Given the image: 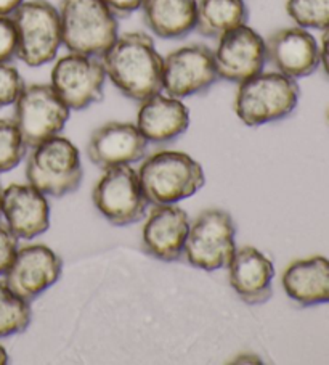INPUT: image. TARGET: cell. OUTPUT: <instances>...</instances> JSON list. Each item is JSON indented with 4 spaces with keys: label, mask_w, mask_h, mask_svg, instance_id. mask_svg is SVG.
Instances as JSON below:
<instances>
[{
    "label": "cell",
    "mask_w": 329,
    "mask_h": 365,
    "mask_svg": "<svg viewBox=\"0 0 329 365\" xmlns=\"http://www.w3.org/2000/svg\"><path fill=\"white\" fill-rule=\"evenodd\" d=\"M101 61L106 78L130 100L143 102L162 91L164 58L148 34L135 31L118 36Z\"/></svg>",
    "instance_id": "6da1fadb"
},
{
    "label": "cell",
    "mask_w": 329,
    "mask_h": 365,
    "mask_svg": "<svg viewBox=\"0 0 329 365\" xmlns=\"http://www.w3.org/2000/svg\"><path fill=\"white\" fill-rule=\"evenodd\" d=\"M299 98L296 79L278 71H261L239 83L233 108L243 124L258 128L288 118L299 105Z\"/></svg>",
    "instance_id": "7a4b0ae2"
},
{
    "label": "cell",
    "mask_w": 329,
    "mask_h": 365,
    "mask_svg": "<svg viewBox=\"0 0 329 365\" xmlns=\"http://www.w3.org/2000/svg\"><path fill=\"white\" fill-rule=\"evenodd\" d=\"M138 179L148 203L177 205L198 193L206 184L204 169L182 152H157L145 160Z\"/></svg>",
    "instance_id": "3957f363"
},
{
    "label": "cell",
    "mask_w": 329,
    "mask_h": 365,
    "mask_svg": "<svg viewBox=\"0 0 329 365\" xmlns=\"http://www.w3.org/2000/svg\"><path fill=\"white\" fill-rule=\"evenodd\" d=\"M61 39L71 53L101 56L119 36V23L101 0H61Z\"/></svg>",
    "instance_id": "277c9868"
},
{
    "label": "cell",
    "mask_w": 329,
    "mask_h": 365,
    "mask_svg": "<svg viewBox=\"0 0 329 365\" xmlns=\"http://www.w3.org/2000/svg\"><path fill=\"white\" fill-rule=\"evenodd\" d=\"M26 178L47 197L61 198L75 192L84 178L78 147L61 135L36 145L28 158Z\"/></svg>",
    "instance_id": "5b68a950"
},
{
    "label": "cell",
    "mask_w": 329,
    "mask_h": 365,
    "mask_svg": "<svg viewBox=\"0 0 329 365\" xmlns=\"http://www.w3.org/2000/svg\"><path fill=\"white\" fill-rule=\"evenodd\" d=\"M11 20L15 23L16 56L24 65L39 68L53 61L63 46L60 11L48 0H24Z\"/></svg>",
    "instance_id": "8992f818"
},
{
    "label": "cell",
    "mask_w": 329,
    "mask_h": 365,
    "mask_svg": "<svg viewBox=\"0 0 329 365\" xmlns=\"http://www.w3.org/2000/svg\"><path fill=\"white\" fill-rule=\"evenodd\" d=\"M236 225L231 214L219 207L202 211L189 224L182 257L196 269L219 270L229 266L236 250Z\"/></svg>",
    "instance_id": "52a82bcc"
},
{
    "label": "cell",
    "mask_w": 329,
    "mask_h": 365,
    "mask_svg": "<svg viewBox=\"0 0 329 365\" xmlns=\"http://www.w3.org/2000/svg\"><path fill=\"white\" fill-rule=\"evenodd\" d=\"M92 201L101 216L118 227L142 221L150 205L138 173L130 165L105 169L93 187Z\"/></svg>",
    "instance_id": "ba28073f"
},
{
    "label": "cell",
    "mask_w": 329,
    "mask_h": 365,
    "mask_svg": "<svg viewBox=\"0 0 329 365\" xmlns=\"http://www.w3.org/2000/svg\"><path fill=\"white\" fill-rule=\"evenodd\" d=\"M14 105V121L23 142L31 148L58 135L71 115V110L50 84L24 86Z\"/></svg>",
    "instance_id": "9c48e42d"
},
{
    "label": "cell",
    "mask_w": 329,
    "mask_h": 365,
    "mask_svg": "<svg viewBox=\"0 0 329 365\" xmlns=\"http://www.w3.org/2000/svg\"><path fill=\"white\" fill-rule=\"evenodd\" d=\"M105 83L106 71L100 56L69 52L55 63L50 86L69 110L82 111L103 98Z\"/></svg>",
    "instance_id": "30bf717a"
},
{
    "label": "cell",
    "mask_w": 329,
    "mask_h": 365,
    "mask_svg": "<svg viewBox=\"0 0 329 365\" xmlns=\"http://www.w3.org/2000/svg\"><path fill=\"white\" fill-rule=\"evenodd\" d=\"M219 79L214 53L204 43H192L170 52L162 63V91L187 98L206 92Z\"/></svg>",
    "instance_id": "8fae6325"
},
{
    "label": "cell",
    "mask_w": 329,
    "mask_h": 365,
    "mask_svg": "<svg viewBox=\"0 0 329 365\" xmlns=\"http://www.w3.org/2000/svg\"><path fill=\"white\" fill-rule=\"evenodd\" d=\"M212 53L219 79L229 83L239 84L256 76L267 63L265 39L248 24L220 36Z\"/></svg>",
    "instance_id": "7c38bea8"
},
{
    "label": "cell",
    "mask_w": 329,
    "mask_h": 365,
    "mask_svg": "<svg viewBox=\"0 0 329 365\" xmlns=\"http://www.w3.org/2000/svg\"><path fill=\"white\" fill-rule=\"evenodd\" d=\"M63 272L61 257L46 245H28L16 251L4 283L16 297L33 301L55 285Z\"/></svg>",
    "instance_id": "4fadbf2b"
},
{
    "label": "cell",
    "mask_w": 329,
    "mask_h": 365,
    "mask_svg": "<svg viewBox=\"0 0 329 365\" xmlns=\"http://www.w3.org/2000/svg\"><path fill=\"white\" fill-rule=\"evenodd\" d=\"M265 47L270 65L296 81L312 76L320 66V46L306 28L278 29L265 41Z\"/></svg>",
    "instance_id": "5bb4252c"
},
{
    "label": "cell",
    "mask_w": 329,
    "mask_h": 365,
    "mask_svg": "<svg viewBox=\"0 0 329 365\" xmlns=\"http://www.w3.org/2000/svg\"><path fill=\"white\" fill-rule=\"evenodd\" d=\"M148 140L137 124L111 121L93 132L87 145V155L101 169L132 165L147 155Z\"/></svg>",
    "instance_id": "9a60e30c"
},
{
    "label": "cell",
    "mask_w": 329,
    "mask_h": 365,
    "mask_svg": "<svg viewBox=\"0 0 329 365\" xmlns=\"http://www.w3.org/2000/svg\"><path fill=\"white\" fill-rule=\"evenodd\" d=\"M2 216L18 240H33L50 227L47 195L31 184H11L4 190Z\"/></svg>",
    "instance_id": "2e32d148"
},
{
    "label": "cell",
    "mask_w": 329,
    "mask_h": 365,
    "mask_svg": "<svg viewBox=\"0 0 329 365\" xmlns=\"http://www.w3.org/2000/svg\"><path fill=\"white\" fill-rule=\"evenodd\" d=\"M226 267L231 288L246 304L258 306L273 297L275 266L261 250L249 245L236 248Z\"/></svg>",
    "instance_id": "e0dca14e"
},
{
    "label": "cell",
    "mask_w": 329,
    "mask_h": 365,
    "mask_svg": "<svg viewBox=\"0 0 329 365\" xmlns=\"http://www.w3.org/2000/svg\"><path fill=\"white\" fill-rule=\"evenodd\" d=\"M188 230L189 217L185 210L177 205L156 206L143 225L145 253L166 262L180 259Z\"/></svg>",
    "instance_id": "ac0fdd59"
},
{
    "label": "cell",
    "mask_w": 329,
    "mask_h": 365,
    "mask_svg": "<svg viewBox=\"0 0 329 365\" xmlns=\"http://www.w3.org/2000/svg\"><path fill=\"white\" fill-rule=\"evenodd\" d=\"M135 124L148 142H172L189 128V110L180 98L160 92L140 102Z\"/></svg>",
    "instance_id": "d6986e66"
},
{
    "label": "cell",
    "mask_w": 329,
    "mask_h": 365,
    "mask_svg": "<svg viewBox=\"0 0 329 365\" xmlns=\"http://www.w3.org/2000/svg\"><path fill=\"white\" fill-rule=\"evenodd\" d=\"M284 293L301 306L329 303V259L312 256L291 262L281 277Z\"/></svg>",
    "instance_id": "ffe728a7"
},
{
    "label": "cell",
    "mask_w": 329,
    "mask_h": 365,
    "mask_svg": "<svg viewBox=\"0 0 329 365\" xmlns=\"http://www.w3.org/2000/svg\"><path fill=\"white\" fill-rule=\"evenodd\" d=\"M198 0H143V21L161 39H183L196 28Z\"/></svg>",
    "instance_id": "44dd1931"
},
{
    "label": "cell",
    "mask_w": 329,
    "mask_h": 365,
    "mask_svg": "<svg viewBox=\"0 0 329 365\" xmlns=\"http://www.w3.org/2000/svg\"><path fill=\"white\" fill-rule=\"evenodd\" d=\"M249 11L244 0H198L196 28L204 37L219 39L230 31L248 24Z\"/></svg>",
    "instance_id": "7402d4cb"
},
{
    "label": "cell",
    "mask_w": 329,
    "mask_h": 365,
    "mask_svg": "<svg viewBox=\"0 0 329 365\" xmlns=\"http://www.w3.org/2000/svg\"><path fill=\"white\" fill-rule=\"evenodd\" d=\"M33 317L29 301L16 297L0 282V338L18 335L28 330Z\"/></svg>",
    "instance_id": "603a6c76"
},
{
    "label": "cell",
    "mask_w": 329,
    "mask_h": 365,
    "mask_svg": "<svg viewBox=\"0 0 329 365\" xmlns=\"http://www.w3.org/2000/svg\"><path fill=\"white\" fill-rule=\"evenodd\" d=\"M286 14L297 26L323 31L329 26V0H286Z\"/></svg>",
    "instance_id": "cb8c5ba5"
},
{
    "label": "cell",
    "mask_w": 329,
    "mask_h": 365,
    "mask_svg": "<svg viewBox=\"0 0 329 365\" xmlns=\"http://www.w3.org/2000/svg\"><path fill=\"white\" fill-rule=\"evenodd\" d=\"M26 150L14 119H0V173L11 171L20 165Z\"/></svg>",
    "instance_id": "d4e9b609"
},
{
    "label": "cell",
    "mask_w": 329,
    "mask_h": 365,
    "mask_svg": "<svg viewBox=\"0 0 329 365\" xmlns=\"http://www.w3.org/2000/svg\"><path fill=\"white\" fill-rule=\"evenodd\" d=\"M24 87L20 71L10 63L0 65V108L14 105Z\"/></svg>",
    "instance_id": "484cf974"
},
{
    "label": "cell",
    "mask_w": 329,
    "mask_h": 365,
    "mask_svg": "<svg viewBox=\"0 0 329 365\" xmlns=\"http://www.w3.org/2000/svg\"><path fill=\"white\" fill-rule=\"evenodd\" d=\"M18 39L11 16H0V65L10 63L16 56Z\"/></svg>",
    "instance_id": "4316f807"
},
{
    "label": "cell",
    "mask_w": 329,
    "mask_h": 365,
    "mask_svg": "<svg viewBox=\"0 0 329 365\" xmlns=\"http://www.w3.org/2000/svg\"><path fill=\"white\" fill-rule=\"evenodd\" d=\"M18 251V238L11 234L7 225L0 224V275L10 267Z\"/></svg>",
    "instance_id": "83f0119b"
},
{
    "label": "cell",
    "mask_w": 329,
    "mask_h": 365,
    "mask_svg": "<svg viewBox=\"0 0 329 365\" xmlns=\"http://www.w3.org/2000/svg\"><path fill=\"white\" fill-rule=\"evenodd\" d=\"M116 18H127L142 9L143 0H101Z\"/></svg>",
    "instance_id": "f1b7e54d"
},
{
    "label": "cell",
    "mask_w": 329,
    "mask_h": 365,
    "mask_svg": "<svg viewBox=\"0 0 329 365\" xmlns=\"http://www.w3.org/2000/svg\"><path fill=\"white\" fill-rule=\"evenodd\" d=\"M320 66L323 68L326 78L329 79V26L326 29H323L320 46Z\"/></svg>",
    "instance_id": "f546056e"
},
{
    "label": "cell",
    "mask_w": 329,
    "mask_h": 365,
    "mask_svg": "<svg viewBox=\"0 0 329 365\" xmlns=\"http://www.w3.org/2000/svg\"><path fill=\"white\" fill-rule=\"evenodd\" d=\"M24 0H0V16H11Z\"/></svg>",
    "instance_id": "4dcf8cb0"
},
{
    "label": "cell",
    "mask_w": 329,
    "mask_h": 365,
    "mask_svg": "<svg viewBox=\"0 0 329 365\" xmlns=\"http://www.w3.org/2000/svg\"><path fill=\"white\" fill-rule=\"evenodd\" d=\"M236 364H244V362H249V364H254V362H261L258 359H256V356H239L236 361H233Z\"/></svg>",
    "instance_id": "1f68e13d"
},
{
    "label": "cell",
    "mask_w": 329,
    "mask_h": 365,
    "mask_svg": "<svg viewBox=\"0 0 329 365\" xmlns=\"http://www.w3.org/2000/svg\"><path fill=\"white\" fill-rule=\"evenodd\" d=\"M7 362H9V354H7V351H5L4 346L0 344V365H4Z\"/></svg>",
    "instance_id": "d6a6232c"
},
{
    "label": "cell",
    "mask_w": 329,
    "mask_h": 365,
    "mask_svg": "<svg viewBox=\"0 0 329 365\" xmlns=\"http://www.w3.org/2000/svg\"><path fill=\"white\" fill-rule=\"evenodd\" d=\"M2 198H4V188L0 185V216H2Z\"/></svg>",
    "instance_id": "836d02e7"
},
{
    "label": "cell",
    "mask_w": 329,
    "mask_h": 365,
    "mask_svg": "<svg viewBox=\"0 0 329 365\" xmlns=\"http://www.w3.org/2000/svg\"><path fill=\"white\" fill-rule=\"evenodd\" d=\"M328 121H329V110H328Z\"/></svg>",
    "instance_id": "e575fe53"
}]
</instances>
